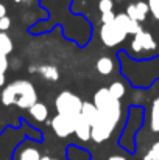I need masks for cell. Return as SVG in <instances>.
Instances as JSON below:
<instances>
[{"instance_id":"cell-14","label":"cell","mask_w":159,"mask_h":160,"mask_svg":"<svg viewBox=\"0 0 159 160\" xmlns=\"http://www.w3.org/2000/svg\"><path fill=\"white\" fill-rule=\"evenodd\" d=\"M42 156L41 152L36 149V148H31V146H25L19 151V156L17 160H41Z\"/></svg>"},{"instance_id":"cell-23","label":"cell","mask_w":159,"mask_h":160,"mask_svg":"<svg viewBox=\"0 0 159 160\" xmlns=\"http://www.w3.org/2000/svg\"><path fill=\"white\" fill-rule=\"evenodd\" d=\"M108 160H128L125 156H119V154H114L111 157H108Z\"/></svg>"},{"instance_id":"cell-2","label":"cell","mask_w":159,"mask_h":160,"mask_svg":"<svg viewBox=\"0 0 159 160\" xmlns=\"http://www.w3.org/2000/svg\"><path fill=\"white\" fill-rule=\"evenodd\" d=\"M94 106L97 107L98 115L102 118H105L108 123H111L114 128L119 124V121L122 118V104H120V100L114 98L109 93L108 87H102L95 92Z\"/></svg>"},{"instance_id":"cell-11","label":"cell","mask_w":159,"mask_h":160,"mask_svg":"<svg viewBox=\"0 0 159 160\" xmlns=\"http://www.w3.org/2000/svg\"><path fill=\"white\" fill-rule=\"evenodd\" d=\"M81 117H83L91 126L97 121V118H98V110H97V107L94 106V103H83Z\"/></svg>"},{"instance_id":"cell-24","label":"cell","mask_w":159,"mask_h":160,"mask_svg":"<svg viewBox=\"0 0 159 160\" xmlns=\"http://www.w3.org/2000/svg\"><path fill=\"white\" fill-rule=\"evenodd\" d=\"M5 16H6V6L3 3H0V19L5 17Z\"/></svg>"},{"instance_id":"cell-4","label":"cell","mask_w":159,"mask_h":160,"mask_svg":"<svg viewBox=\"0 0 159 160\" xmlns=\"http://www.w3.org/2000/svg\"><path fill=\"white\" fill-rule=\"evenodd\" d=\"M130 50L136 54H140V53L155 54V53H158L159 44L150 31L142 30L140 33H137V34L133 36L131 44H130Z\"/></svg>"},{"instance_id":"cell-10","label":"cell","mask_w":159,"mask_h":160,"mask_svg":"<svg viewBox=\"0 0 159 160\" xmlns=\"http://www.w3.org/2000/svg\"><path fill=\"white\" fill-rule=\"evenodd\" d=\"M30 110V115L38 121V123H42V121H45L47 120V117H49V109L47 106L44 104V103H34L33 106L28 109Z\"/></svg>"},{"instance_id":"cell-21","label":"cell","mask_w":159,"mask_h":160,"mask_svg":"<svg viewBox=\"0 0 159 160\" xmlns=\"http://www.w3.org/2000/svg\"><path fill=\"white\" fill-rule=\"evenodd\" d=\"M9 27H11V19H9L8 16L2 17V19H0V31L6 33V31L9 30Z\"/></svg>"},{"instance_id":"cell-26","label":"cell","mask_w":159,"mask_h":160,"mask_svg":"<svg viewBox=\"0 0 159 160\" xmlns=\"http://www.w3.org/2000/svg\"><path fill=\"white\" fill-rule=\"evenodd\" d=\"M41 160H58V159H55V157H49V156H42V159Z\"/></svg>"},{"instance_id":"cell-17","label":"cell","mask_w":159,"mask_h":160,"mask_svg":"<svg viewBox=\"0 0 159 160\" xmlns=\"http://www.w3.org/2000/svg\"><path fill=\"white\" fill-rule=\"evenodd\" d=\"M108 90H109V93H111L114 98H117V100H120V98L125 95V86H123L120 81L111 82V86L108 87Z\"/></svg>"},{"instance_id":"cell-13","label":"cell","mask_w":159,"mask_h":160,"mask_svg":"<svg viewBox=\"0 0 159 160\" xmlns=\"http://www.w3.org/2000/svg\"><path fill=\"white\" fill-rule=\"evenodd\" d=\"M150 128L153 132H159V97H156L151 103L150 109Z\"/></svg>"},{"instance_id":"cell-25","label":"cell","mask_w":159,"mask_h":160,"mask_svg":"<svg viewBox=\"0 0 159 160\" xmlns=\"http://www.w3.org/2000/svg\"><path fill=\"white\" fill-rule=\"evenodd\" d=\"M38 67H39V65L31 64V65H28V72H30V73H38Z\"/></svg>"},{"instance_id":"cell-18","label":"cell","mask_w":159,"mask_h":160,"mask_svg":"<svg viewBox=\"0 0 159 160\" xmlns=\"http://www.w3.org/2000/svg\"><path fill=\"white\" fill-rule=\"evenodd\" d=\"M144 160H159V140L150 146V149L144 156Z\"/></svg>"},{"instance_id":"cell-9","label":"cell","mask_w":159,"mask_h":160,"mask_svg":"<svg viewBox=\"0 0 159 160\" xmlns=\"http://www.w3.org/2000/svg\"><path fill=\"white\" fill-rule=\"evenodd\" d=\"M38 73L47 79V81H58L59 79V70L58 67H55L52 64H42L38 67Z\"/></svg>"},{"instance_id":"cell-16","label":"cell","mask_w":159,"mask_h":160,"mask_svg":"<svg viewBox=\"0 0 159 160\" xmlns=\"http://www.w3.org/2000/svg\"><path fill=\"white\" fill-rule=\"evenodd\" d=\"M9 67V61H8V54H5L3 52H0V87L5 86V75H6V70Z\"/></svg>"},{"instance_id":"cell-15","label":"cell","mask_w":159,"mask_h":160,"mask_svg":"<svg viewBox=\"0 0 159 160\" xmlns=\"http://www.w3.org/2000/svg\"><path fill=\"white\" fill-rule=\"evenodd\" d=\"M0 52H3L5 54H9L13 52V41L3 31H0Z\"/></svg>"},{"instance_id":"cell-1","label":"cell","mask_w":159,"mask_h":160,"mask_svg":"<svg viewBox=\"0 0 159 160\" xmlns=\"http://www.w3.org/2000/svg\"><path fill=\"white\" fill-rule=\"evenodd\" d=\"M2 103L5 106H17L20 109H30L34 103H38V92L31 81L17 79L3 87Z\"/></svg>"},{"instance_id":"cell-8","label":"cell","mask_w":159,"mask_h":160,"mask_svg":"<svg viewBox=\"0 0 159 160\" xmlns=\"http://www.w3.org/2000/svg\"><path fill=\"white\" fill-rule=\"evenodd\" d=\"M91 124L81 117V113H80V117H77V120H75V135L81 140V142H89L91 140Z\"/></svg>"},{"instance_id":"cell-7","label":"cell","mask_w":159,"mask_h":160,"mask_svg":"<svg viewBox=\"0 0 159 160\" xmlns=\"http://www.w3.org/2000/svg\"><path fill=\"white\" fill-rule=\"evenodd\" d=\"M130 19L136 20V22H144L147 19L148 14V5L147 2H137V3H131L126 6V12H125Z\"/></svg>"},{"instance_id":"cell-12","label":"cell","mask_w":159,"mask_h":160,"mask_svg":"<svg viewBox=\"0 0 159 160\" xmlns=\"http://www.w3.org/2000/svg\"><path fill=\"white\" fill-rule=\"evenodd\" d=\"M95 68H97V72H98L100 75H111L112 70H114V62H112L111 58L102 56V58L97 59V62H95Z\"/></svg>"},{"instance_id":"cell-6","label":"cell","mask_w":159,"mask_h":160,"mask_svg":"<svg viewBox=\"0 0 159 160\" xmlns=\"http://www.w3.org/2000/svg\"><path fill=\"white\" fill-rule=\"evenodd\" d=\"M75 120L77 118H70V117L56 113L50 121V126H52L53 132L59 138H67L69 135H72L75 132Z\"/></svg>"},{"instance_id":"cell-19","label":"cell","mask_w":159,"mask_h":160,"mask_svg":"<svg viewBox=\"0 0 159 160\" xmlns=\"http://www.w3.org/2000/svg\"><path fill=\"white\" fill-rule=\"evenodd\" d=\"M147 5H148V11L151 12V16L159 20V0H147Z\"/></svg>"},{"instance_id":"cell-5","label":"cell","mask_w":159,"mask_h":160,"mask_svg":"<svg viewBox=\"0 0 159 160\" xmlns=\"http://www.w3.org/2000/svg\"><path fill=\"white\" fill-rule=\"evenodd\" d=\"M128 33L115 22L112 20L111 23H103L100 28V39L106 47H115L125 41Z\"/></svg>"},{"instance_id":"cell-3","label":"cell","mask_w":159,"mask_h":160,"mask_svg":"<svg viewBox=\"0 0 159 160\" xmlns=\"http://www.w3.org/2000/svg\"><path fill=\"white\" fill-rule=\"evenodd\" d=\"M81 107H83V101L78 95H75L73 92L64 90L59 92L56 100H55V109L59 115H66L70 118H77L81 113Z\"/></svg>"},{"instance_id":"cell-20","label":"cell","mask_w":159,"mask_h":160,"mask_svg":"<svg viewBox=\"0 0 159 160\" xmlns=\"http://www.w3.org/2000/svg\"><path fill=\"white\" fill-rule=\"evenodd\" d=\"M112 8H114V2L112 0H100L98 2V9L102 11V14L112 11Z\"/></svg>"},{"instance_id":"cell-27","label":"cell","mask_w":159,"mask_h":160,"mask_svg":"<svg viewBox=\"0 0 159 160\" xmlns=\"http://www.w3.org/2000/svg\"><path fill=\"white\" fill-rule=\"evenodd\" d=\"M22 2H28V0H22Z\"/></svg>"},{"instance_id":"cell-22","label":"cell","mask_w":159,"mask_h":160,"mask_svg":"<svg viewBox=\"0 0 159 160\" xmlns=\"http://www.w3.org/2000/svg\"><path fill=\"white\" fill-rule=\"evenodd\" d=\"M114 17H115L114 11H109V12H103V14H102V23H111V22L114 20Z\"/></svg>"}]
</instances>
